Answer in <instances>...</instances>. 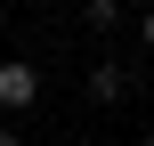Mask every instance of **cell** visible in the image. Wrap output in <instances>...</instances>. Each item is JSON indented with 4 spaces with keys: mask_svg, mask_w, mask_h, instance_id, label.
Here are the masks:
<instances>
[{
    "mask_svg": "<svg viewBox=\"0 0 154 146\" xmlns=\"http://www.w3.org/2000/svg\"><path fill=\"white\" fill-rule=\"evenodd\" d=\"M41 98V65H24V57H8L0 65V114H24Z\"/></svg>",
    "mask_w": 154,
    "mask_h": 146,
    "instance_id": "obj_1",
    "label": "cell"
},
{
    "mask_svg": "<svg viewBox=\"0 0 154 146\" xmlns=\"http://www.w3.org/2000/svg\"><path fill=\"white\" fill-rule=\"evenodd\" d=\"M81 81H89V98L97 106H122L138 81H130V65H114V57H97V65H81Z\"/></svg>",
    "mask_w": 154,
    "mask_h": 146,
    "instance_id": "obj_2",
    "label": "cell"
},
{
    "mask_svg": "<svg viewBox=\"0 0 154 146\" xmlns=\"http://www.w3.org/2000/svg\"><path fill=\"white\" fill-rule=\"evenodd\" d=\"M81 16H89V33H114L130 8H122V0H81Z\"/></svg>",
    "mask_w": 154,
    "mask_h": 146,
    "instance_id": "obj_3",
    "label": "cell"
},
{
    "mask_svg": "<svg viewBox=\"0 0 154 146\" xmlns=\"http://www.w3.org/2000/svg\"><path fill=\"white\" fill-rule=\"evenodd\" d=\"M138 41H146V57H154V0L138 8Z\"/></svg>",
    "mask_w": 154,
    "mask_h": 146,
    "instance_id": "obj_4",
    "label": "cell"
},
{
    "mask_svg": "<svg viewBox=\"0 0 154 146\" xmlns=\"http://www.w3.org/2000/svg\"><path fill=\"white\" fill-rule=\"evenodd\" d=\"M0 146H24V138H16V122H0Z\"/></svg>",
    "mask_w": 154,
    "mask_h": 146,
    "instance_id": "obj_5",
    "label": "cell"
},
{
    "mask_svg": "<svg viewBox=\"0 0 154 146\" xmlns=\"http://www.w3.org/2000/svg\"><path fill=\"white\" fill-rule=\"evenodd\" d=\"M0 33H8V0H0Z\"/></svg>",
    "mask_w": 154,
    "mask_h": 146,
    "instance_id": "obj_6",
    "label": "cell"
},
{
    "mask_svg": "<svg viewBox=\"0 0 154 146\" xmlns=\"http://www.w3.org/2000/svg\"><path fill=\"white\" fill-rule=\"evenodd\" d=\"M138 146H154V130H146V138H138Z\"/></svg>",
    "mask_w": 154,
    "mask_h": 146,
    "instance_id": "obj_7",
    "label": "cell"
}]
</instances>
